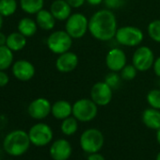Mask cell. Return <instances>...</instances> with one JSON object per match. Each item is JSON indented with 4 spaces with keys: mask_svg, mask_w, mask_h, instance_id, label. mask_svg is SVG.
I'll return each mask as SVG.
<instances>
[{
    "mask_svg": "<svg viewBox=\"0 0 160 160\" xmlns=\"http://www.w3.org/2000/svg\"><path fill=\"white\" fill-rule=\"evenodd\" d=\"M117 29V19L111 10H100L89 20V31L98 41H110L115 37Z\"/></svg>",
    "mask_w": 160,
    "mask_h": 160,
    "instance_id": "6da1fadb",
    "label": "cell"
},
{
    "mask_svg": "<svg viewBox=\"0 0 160 160\" xmlns=\"http://www.w3.org/2000/svg\"><path fill=\"white\" fill-rule=\"evenodd\" d=\"M30 138L28 133L17 129L10 132L3 140L5 152L12 156H21L28 152L30 147Z\"/></svg>",
    "mask_w": 160,
    "mask_h": 160,
    "instance_id": "7a4b0ae2",
    "label": "cell"
},
{
    "mask_svg": "<svg viewBox=\"0 0 160 160\" xmlns=\"http://www.w3.org/2000/svg\"><path fill=\"white\" fill-rule=\"evenodd\" d=\"M97 113L98 106L92 99H79L72 105V116L78 122H91L97 116Z\"/></svg>",
    "mask_w": 160,
    "mask_h": 160,
    "instance_id": "3957f363",
    "label": "cell"
},
{
    "mask_svg": "<svg viewBox=\"0 0 160 160\" xmlns=\"http://www.w3.org/2000/svg\"><path fill=\"white\" fill-rule=\"evenodd\" d=\"M79 143L81 149L87 153L98 152L104 145V136L99 129L90 128L81 134Z\"/></svg>",
    "mask_w": 160,
    "mask_h": 160,
    "instance_id": "277c9868",
    "label": "cell"
},
{
    "mask_svg": "<svg viewBox=\"0 0 160 160\" xmlns=\"http://www.w3.org/2000/svg\"><path fill=\"white\" fill-rule=\"evenodd\" d=\"M46 44L52 53L60 55L71 49L72 45V38L66 30H57L48 36Z\"/></svg>",
    "mask_w": 160,
    "mask_h": 160,
    "instance_id": "5b68a950",
    "label": "cell"
},
{
    "mask_svg": "<svg viewBox=\"0 0 160 160\" xmlns=\"http://www.w3.org/2000/svg\"><path fill=\"white\" fill-rule=\"evenodd\" d=\"M65 30L72 39H81L89 30V20L80 12L71 14L66 20Z\"/></svg>",
    "mask_w": 160,
    "mask_h": 160,
    "instance_id": "8992f818",
    "label": "cell"
},
{
    "mask_svg": "<svg viewBox=\"0 0 160 160\" xmlns=\"http://www.w3.org/2000/svg\"><path fill=\"white\" fill-rule=\"evenodd\" d=\"M115 38L120 44L134 47L139 45L142 42L144 34L138 28L125 26L117 29Z\"/></svg>",
    "mask_w": 160,
    "mask_h": 160,
    "instance_id": "52a82bcc",
    "label": "cell"
},
{
    "mask_svg": "<svg viewBox=\"0 0 160 160\" xmlns=\"http://www.w3.org/2000/svg\"><path fill=\"white\" fill-rule=\"evenodd\" d=\"M31 144L37 147H42L49 144L54 137L52 128L43 122H38L31 126L28 131Z\"/></svg>",
    "mask_w": 160,
    "mask_h": 160,
    "instance_id": "ba28073f",
    "label": "cell"
},
{
    "mask_svg": "<svg viewBox=\"0 0 160 160\" xmlns=\"http://www.w3.org/2000/svg\"><path fill=\"white\" fill-rule=\"evenodd\" d=\"M133 65L139 72H146L150 70L154 62V56L152 50L148 46H139L135 51L132 58Z\"/></svg>",
    "mask_w": 160,
    "mask_h": 160,
    "instance_id": "9c48e42d",
    "label": "cell"
},
{
    "mask_svg": "<svg viewBox=\"0 0 160 160\" xmlns=\"http://www.w3.org/2000/svg\"><path fill=\"white\" fill-rule=\"evenodd\" d=\"M113 97V90L105 82L95 83L91 90V99L98 106L105 107L108 106Z\"/></svg>",
    "mask_w": 160,
    "mask_h": 160,
    "instance_id": "30bf717a",
    "label": "cell"
},
{
    "mask_svg": "<svg viewBox=\"0 0 160 160\" xmlns=\"http://www.w3.org/2000/svg\"><path fill=\"white\" fill-rule=\"evenodd\" d=\"M51 109L52 105L49 100L43 97H40L33 100L29 104L28 112V115L34 120H43L51 113Z\"/></svg>",
    "mask_w": 160,
    "mask_h": 160,
    "instance_id": "8fae6325",
    "label": "cell"
},
{
    "mask_svg": "<svg viewBox=\"0 0 160 160\" xmlns=\"http://www.w3.org/2000/svg\"><path fill=\"white\" fill-rule=\"evenodd\" d=\"M13 76L20 81H29L35 75L36 70L34 65L27 59H19L13 62L12 66Z\"/></svg>",
    "mask_w": 160,
    "mask_h": 160,
    "instance_id": "7c38bea8",
    "label": "cell"
},
{
    "mask_svg": "<svg viewBox=\"0 0 160 160\" xmlns=\"http://www.w3.org/2000/svg\"><path fill=\"white\" fill-rule=\"evenodd\" d=\"M126 55L121 48H113L108 51L106 57L107 67L111 72H121L126 65Z\"/></svg>",
    "mask_w": 160,
    "mask_h": 160,
    "instance_id": "4fadbf2b",
    "label": "cell"
},
{
    "mask_svg": "<svg viewBox=\"0 0 160 160\" xmlns=\"http://www.w3.org/2000/svg\"><path fill=\"white\" fill-rule=\"evenodd\" d=\"M49 153L53 160H68L72 154V145L64 138L57 139L52 143Z\"/></svg>",
    "mask_w": 160,
    "mask_h": 160,
    "instance_id": "5bb4252c",
    "label": "cell"
},
{
    "mask_svg": "<svg viewBox=\"0 0 160 160\" xmlns=\"http://www.w3.org/2000/svg\"><path fill=\"white\" fill-rule=\"evenodd\" d=\"M78 65V57L72 52H65L58 55L56 60V68L60 72H71Z\"/></svg>",
    "mask_w": 160,
    "mask_h": 160,
    "instance_id": "9a60e30c",
    "label": "cell"
},
{
    "mask_svg": "<svg viewBox=\"0 0 160 160\" xmlns=\"http://www.w3.org/2000/svg\"><path fill=\"white\" fill-rule=\"evenodd\" d=\"M50 12L56 20L65 21L72 14V7L65 0H54L50 6Z\"/></svg>",
    "mask_w": 160,
    "mask_h": 160,
    "instance_id": "2e32d148",
    "label": "cell"
},
{
    "mask_svg": "<svg viewBox=\"0 0 160 160\" xmlns=\"http://www.w3.org/2000/svg\"><path fill=\"white\" fill-rule=\"evenodd\" d=\"M51 114L57 120H64L72 114V106L66 100H58L52 105Z\"/></svg>",
    "mask_w": 160,
    "mask_h": 160,
    "instance_id": "e0dca14e",
    "label": "cell"
},
{
    "mask_svg": "<svg viewBox=\"0 0 160 160\" xmlns=\"http://www.w3.org/2000/svg\"><path fill=\"white\" fill-rule=\"evenodd\" d=\"M142 122L150 129H160V110L152 108L145 109L142 113Z\"/></svg>",
    "mask_w": 160,
    "mask_h": 160,
    "instance_id": "ac0fdd59",
    "label": "cell"
},
{
    "mask_svg": "<svg viewBox=\"0 0 160 160\" xmlns=\"http://www.w3.org/2000/svg\"><path fill=\"white\" fill-rule=\"evenodd\" d=\"M36 23L38 27L43 30H52L56 25V18L50 11L42 9L36 13Z\"/></svg>",
    "mask_w": 160,
    "mask_h": 160,
    "instance_id": "d6986e66",
    "label": "cell"
},
{
    "mask_svg": "<svg viewBox=\"0 0 160 160\" xmlns=\"http://www.w3.org/2000/svg\"><path fill=\"white\" fill-rule=\"evenodd\" d=\"M27 37L18 32H12L8 35L6 45L13 52L21 51L27 45Z\"/></svg>",
    "mask_w": 160,
    "mask_h": 160,
    "instance_id": "ffe728a7",
    "label": "cell"
},
{
    "mask_svg": "<svg viewBox=\"0 0 160 160\" xmlns=\"http://www.w3.org/2000/svg\"><path fill=\"white\" fill-rule=\"evenodd\" d=\"M17 29L21 34H23L24 36L28 38V37H32L33 35L36 34L37 29H38V25L35 20H33L29 17H25L19 21Z\"/></svg>",
    "mask_w": 160,
    "mask_h": 160,
    "instance_id": "44dd1931",
    "label": "cell"
},
{
    "mask_svg": "<svg viewBox=\"0 0 160 160\" xmlns=\"http://www.w3.org/2000/svg\"><path fill=\"white\" fill-rule=\"evenodd\" d=\"M44 0H20V7L28 14H36L43 9Z\"/></svg>",
    "mask_w": 160,
    "mask_h": 160,
    "instance_id": "7402d4cb",
    "label": "cell"
},
{
    "mask_svg": "<svg viewBox=\"0 0 160 160\" xmlns=\"http://www.w3.org/2000/svg\"><path fill=\"white\" fill-rule=\"evenodd\" d=\"M13 62V51H12L7 45L0 46V70L6 71L12 66Z\"/></svg>",
    "mask_w": 160,
    "mask_h": 160,
    "instance_id": "603a6c76",
    "label": "cell"
},
{
    "mask_svg": "<svg viewBox=\"0 0 160 160\" xmlns=\"http://www.w3.org/2000/svg\"><path fill=\"white\" fill-rule=\"evenodd\" d=\"M78 121L72 116V117H68L64 120H62L60 129L61 132L66 135V136H72L73 134L76 133L78 129Z\"/></svg>",
    "mask_w": 160,
    "mask_h": 160,
    "instance_id": "cb8c5ba5",
    "label": "cell"
},
{
    "mask_svg": "<svg viewBox=\"0 0 160 160\" xmlns=\"http://www.w3.org/2000/svg\"><path fill=\"white\" fill-rule=\"evenodd\" d=\"M18 4L16 0H0V14L9 17L15 13Z\"/></svg>",
    "mask_w": 160,
    "mask_h": 160,
    "instance_id": "d4e9b609",
    "label": "cell"
},
{
    "mask_svg": "<svg viewBox=\"0 0 160 160\" xmlns=\"http://www.w3.org/2000/svg\"><path fill=\"white\" fill-rule=\"evenodd\" d=\"M147 31L152 41L160 43V20L152 21L148 25Z\"/></svg>",
    "mask_w": 160,
    "mask_h": 160,
    "instance_id": "484cf974",
    "label": "cell"
},
{
    "mask_svg": "<svg viewBox=\"0 0 160 160\" xmlns=\"http://www.w3.org/2000/svg\"><path fill=\"white\" fill-rule=\"evenodd\" d=\"M147 102L152 108L160 110V90H152L147 94Z\"/></svg>",
    "mask_w": 160,
    "mask_h": 160,
    "instance_id": "4316f807",
    "label": "cell"
},
{
    "mask_svg": "<svg viewBox=\"0 0 160 160\" xmlns=\"http://www.w3.org/2000/svg\"><path fill=\"white\" fill-rule=\"evenodd\" d=\"M121 79H122V77L120 74L117 73V72H111L107 74V76L105 78V82L112 90H116L121 85Z\"/></svg>",
    "mask_w": 160,
    "mask_h": 160,
    "instance_id": "83f0119b",
    "label": "cell"
},
{
    "mask_svg": "<svg viewBox=\"0 0 160 160\" xmlns=\"http://www.w3.org/2000/svg\"><path fill=\"white\" fill-rule=\"evenodd\" d=\"M137 72L138 70L133 64L125 65L121 71V77L122 79L126 80V81H130V80H133L137 76Z\"/></svg>",
    "mask_w": 160,
    "mask_h": 160,
    "instance_id": "f1b7e54d",
    "label": "cell"
},
{
    "mask_svg": "<svg viewBox=\"0 0 160 160\" xmlns=\"http://www.w3.org/2000/svg\"><path fill=\"white\" fill-rule=\"evenodd\" d=\"M104 4L108 10H118L125 4V0H104Z\"/></svg>",
    "mask_w": 160,
    "mask_h": 160,
    "instance_id": "f546056e",
    "label": "cell"
},
{
    "mask_svg": "<svg viewBox=\"0 0 160 160\" xmlns=\"http://www.w3.org/2000/svg\"><path fill=\"white\" fill-rule=\"evenodd\" d=\"M10 77L5 71L0 70V88L5 87L9 84Z\"/></svg>",
    "mask_w": 160,
    "mask_h": 160,
    "instance_id": "4dcf8cb0",
    "label": "cell"
},
{
    "mask_svg": "<svg viewBox=\"0 0 160 160\" xmlns=\"http://www.w3.org/2000/svg\"><path fill=\"white\" fill-rule=\"evenodd\" d=\"M65 1L73 9H77L80 8L84 5V3L86 2V0H65Z\"/></svg>",
    "mask_w": 160,
    "mask_h": 160,
    "instance_id": "1f68e13d",
    "label": "cell"
},
{
    "mask_svg": "<svg viewBox=\"0 0 160 160\" xmlns=\"http://www.w3.org/2000/svg\"><path fill=\"white\" fill-rule=\"evenodd\" d=\"M152 68H153V72L156 74V76L160 77V57L157 58L156 59H154Z\"/></svg>",
    "mask_w": 160,
    "mask_h": 160,
    "instance_id": "d6a6232c",
    "label": "cell"
},
{
    "mask_svg": "<svg viewBox=\"0 0 160 160\" xmlns=\"http://www.w3.org/2000/svg\"><path fill=\"white\" fill-rule=\"evenodd\" d=\"M87 160H106V158L99 152H93V153H90Z\"/></svg>",
    "mask_w": 160,
    "mask_h": 160,
    "instance_id": "836d02e7",
    "label": "cell"
},
{
    "mask_svg": "<svg viewBox=\"0 0 160 160\" xmlns=\"http://www.w3.org/2000/svg\"><path fill=\"white\" fill-rule=\"evenodd\" d=\"M7 38H8L7 35H5L3 32L0 31V46L6 45V43H7Z\"/></svg>",
    "mask_w": 160,
    "mask_h": 160,
    "instance_id": "e575fe53",
    "label": "cell"
},
{
    "mask_svg": "<svg viewBox=\"0 0 160 160\" xmlns=\"http://www.w3.org/2000/svg\"><path fill=\"white\" fill-rule=\"evenodd\" d=\"M86 2L92 6H98L102 2H104V0H86Z\"/></svg>",
    "mask_w": 160,
    "mask_h": 160,
    "instance_id": "d590c367",
    "label": "cell"
},
{
    "mask_svg": "<svg viewBox=\"0 0 160 160\" xmlns=\"http://www.w3.org/2000/svg\"><path fill=\"white\" fill-rule=\"evenodd\" d=\"M156 140H157L158 144L160 145V129L156 130Z\"/></svg>",
    "mask_w": 160,
    "mask_h": 160,
    "instance_id": "8d00e7d4",
    "label": "cell"
},
{
    "mask_svg": "<svg viewBox=\"0 0 160 160\" xmlns=\"http://www.w3.org/2000/svg\"><path fill=\"white\" fill-rule=\"evenodd\" d=\"M3 16L1 15V14H0V29H1L2 28V27H3Z\"/></svg>",
    "mask_w": 160,
    "mask_h": 160,
    "instance_id": "74e56055",
    "label": "cell"
},
{
    "mask_svg": "<svg viewBox=\"0 0 160 160\" xmlns=\"http://www.w3.org/2000/svg\"><path fill=\"white\" fill-rule=\"evenodd\" d=\"M155 160H160V152L157 153V155H156V158H155Z\"/></svg>",
    "mask_w": 160,
    "mask_h": 160,
    "instance_id": "f35d334b",
    "label": "cell"
}]
</instances>
